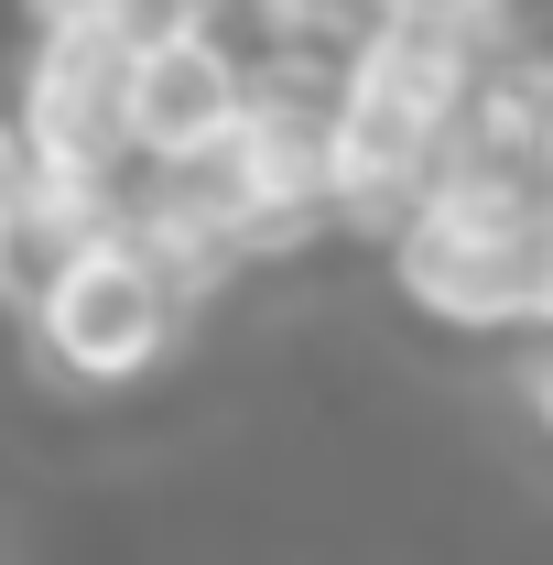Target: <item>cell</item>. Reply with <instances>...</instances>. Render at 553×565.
Segmentation results:
<instances>
[{"label": "cell", "mask_w": 553, "mask_h": 565, "mask_svg": "<svg viewBox=\"0 0 553 565\" xmlns=\"http://www.w3.org/2000/svg\"><path fill=\"white\" fill-rule=\"evenodd\" d=\"M445 11H456V22H478V11H510V0H445Z\"/></svg>", "instance_id": "obj_10"}, {"label": "cell", "mask_w": 553, "mask_h": 565, "mask_svg": "<svg viewBox=\"0 0 553 565\" xmlns=\"http://www.w3.org/2000/svg\"><path fill=\"white\" fill-rule=\"evenodd\" d=\"M553 196H532L521 163H445L413 207L391 217V282L434 327H532Z\"/></svg>", "instance_id": "obj_2"}, {"label": "cell", "mask_w": 553, "mask_h": 565, "mask_svg": "<svg viewBox=\"0 0 553 565\" xmlns=\"http://www.w3.org/2000/svg\"><path fill=\"white\" fill-rule=\"evenodd\" d=\"M532 152H543V196H553V109H543V131H532Z\"/></svg>", "instance_id": "obj_9"}, {"label": "cell", "mask_w": 553, "mask_h": 565, "mask_svg": "<svg viewBox=\"0 0 553 565\" xmlns=\"http://www.w3.org/2000/svg\"><path fill=\"white\" fill-rule=\"evenodd\" d=\"M250 109H261V87L228 55L217 22H174V33L131 44V152L141 163H207V152L239 141Z\"/></svg>", "instance_id": "obj_4"}, {"label": "cell", "mask_w": 553, "mask_h": 565, "mask_svg": "<svg viewBox=\"0 0 553 565\" xmlns=\"http://www.w3.org/2000/svg\"><path fill=\"white\" fill-rule=\"evenodd\" d=\"M532 414H543V435H553V359L532 370Z\"/></svg>", "instance_id": "obj_8"}, {"label": "cell", "mask_w": 553, "mask_h": 565, "mask_svg": "<svg viewBox=\"0 0 553 565\" xmlns=\"http://www.w3.org/2000/svg\"><path fill=\"white\" fill-rule=\"evenodd\" d=\"M33 196H44V163H33L22 120H0V250H11V228L33 217Z\"/></svg>", "instance_id": "obj_5"}, {"label": "cell", "mask_w": 553, "mask_h": 565, "mask_svg": "<svg viewBox=\"0 0 553 565\" xmlns=\"http://www.w3.org/2000/svg\"><path fill=\"white\" fill-rule=\"evenodd\" d=\"M532 327H553V239H543V282H532Z\"/></svg>", "instance_id": "obj_7"}, {"label": "cell", "mask_w": 553, "mask_h": 565, "mask_svg": "<svg viewBox=\"0 0 553 565\" xmlns=\"http://www.w3.org/2000/svg\"><path fill=\"white\" fill-rule=\"evenodd\" d=\"M174 305L185 294L163 282V262L141 250L131 217H120V228L76 239L55 262V282L33 294V338H44V359L66 381H141L163 359V338H174Z\"/></svg>", "instance_id": "obj_3"}, {"label": "cell", "mask_w": 553, "mask_h": 565, "mask_svg": "<svg viewBox=\"0 0 553 565\" xmlns=\"http://www.w3.org/2000/svg\"><path fill=\"white\" fill-rule=\"evenodd\" d=\"M467 98H478V55H467V22H456L445 0H423V11H402V22H380V33L347 55L337 98H326L337 207L402 217L423 185L456 163Z\"/></svg>", "instance_id": "obj_1"}, {"label": "cell", "mask_w": 553, "mask_h": 565, "mask_svg": "<svg viewBox=\"0 0 553 565\" xmlns=\"http://www.w3.org/2000/svg\"><path fill=\"white\" fill-rule=\"evenodd\" d=\"M33 33H66V22H109V0H22Z\"/></svg>", "instance_id": "obj_6"}]
</instances>
